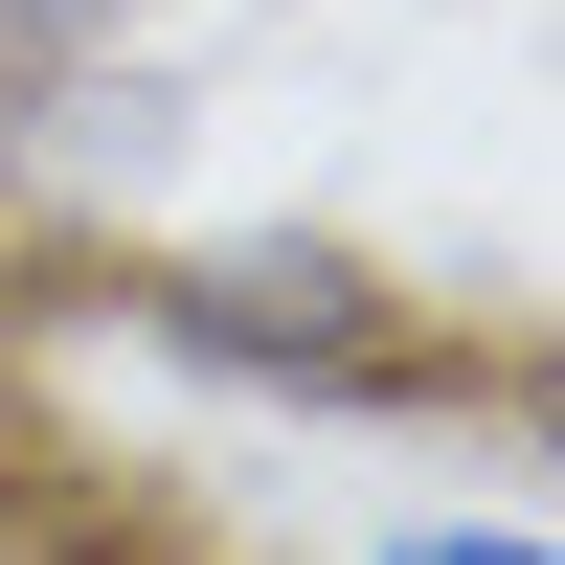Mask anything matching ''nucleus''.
I'll use <instances>...</instances> for the list:
<instances>
[{
	"label": "nucleus",
	"instance_id": "nucleus-1",
	"mask_svg": "<svg viewBox=\"0 0 565 565\" xmlns=\"http://www.w3.org/2000/svg\"><path fill=\"white\" fill-rule=\"evenodd\" d=\"M136 340L204 362L249 407H430V317L385 249L340 226H204V249H136Z\"/></svg>",
	"mask_w": 565,
	"mask_h": 565
},
{
	"label": "nucleus",
	"instance_id": "nucleus-2",
	"mask_svg": "<svg viewBox=\"0 0 565 565\" xmlns=\"http://www.w3.org/2000/svg\"><path fill=\"white\" fill-rule=\"evenodd\" d=\"M136 0H0V114H45V90H114Z\"/></svg>",
	"mask_w": 565,
	"mask_h": 565
},
{
	"label": "nucleus",
	"instance_id": "nucleus-4",
	"mask_svg": "<svg viewBox=\"0 0 565 565\" xmlns=\"http://www.w3.org/2000/svg\"><path fill=\"white\" fill-rule=\"evenodd\" d=\"M362 565H565V543H543V521H385Z\"/></svg>",
	"mask_w": 565,
	"mask_h": 565
},
{
	"label": "nucleus",
	"instance_id": "nucleus-3",
	"mask_svg": "<svg viewBox=\"0 0 565 565\" xmlns=\"http://www.w3.org/2000/svg\"><path fill=\"white\" fill-rule=\"evenodd\" d=\"M0 498H45V317H23V271H0Z\"/></svg>",
	"mask_w": 565,
	"mask_h": 565
},
{
	"label": "nucleus",
	"instance_id": "nucleus-5",
	"mask_svg": "<svg viewBox=\"0 0 565 565\" xmlns=\"http://www.w3.org/2000/svg\"><path fill=\"white\" fill-rule=\"evenodd\" d=\"M0 565H136L114 521H68V498H0Z\"/></svg>",
	"mask_w": 565,
	"mask_h": 565
}]
</instances>
